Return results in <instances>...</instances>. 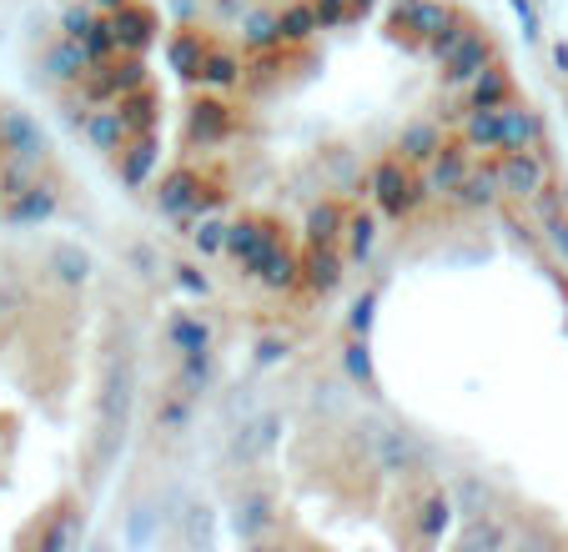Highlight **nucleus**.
Returning a JSON list of instances; mask_svg holds the SVG:
<instances>
[{
    "instance_id": "nucleus-1",
    "label": "nucleus",
    "mask_w": 568,
    "mask_h": 552,
    "mask_svg": "<svg viewBox=\"0 0 568 552\" xmlns=\"http://www.w3.org/2000/svg\"><path fill=\"white\" fill-rule=\"evenodd\" d=\"M151 321L106 252L0 246V548H65L106 512L146 397Z\"/></svg>"
},
{
    "instance_id": "nucleus-2",
    "label": "nucleus",
    "mask_w": 568,
    "mask_h": 552,
    "mask_svg": "<svg viewBox=\"0 0 568 552\" xmlns=\"http://www.w3.org/2000/svg\"><path fill=\"white\" fill-rule=\"evenodd\" d=\"M554 96H558V121H564V141H568V25L554 41Z\"/></svg>"
}]
</instances>
